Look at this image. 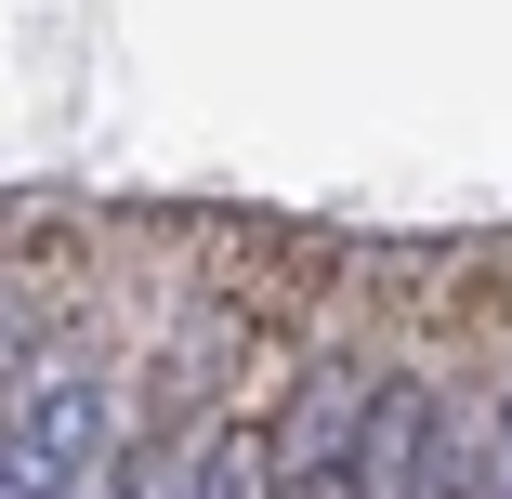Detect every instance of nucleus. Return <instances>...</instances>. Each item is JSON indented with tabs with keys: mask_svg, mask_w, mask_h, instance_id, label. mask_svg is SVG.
<instances>
[{
	"mask_svg": "<svg viewBox=\"0 0 512 499\" xmlns=\"http://www.w3.org/2000/svg\"><path fill=\"white\" fill-rule=\"evenodd\" d=\"M473 499H512V394H499V421H486V486Z\"/></svg>",
	"mask_w": 512,
	"mask_h": 499,
	"instance_id": "obj_5",
	"label": "nucleus"
},
{
	"mask_svg": "<svg viewBox=\"0 0 512 499\" xmlns=\"http://www.w3.org/2000/svg\"><path fill=\"white\" fill-rule=\"evenodd\" d=\"M473 486H486V460H460L447 381L407 368L381 408H368V473H355V499H473Z\"/></svg>",
	"mask_w": 512,
	"mask_h": 499,
	"instance_id": "obj_3",
	"label": "nucleus"
},
{
	"mask_svg": "<svg viewBox=\"0 0 512 499\" xmlns=\"http://www.w3.org/2000/svg\"><path fill=\"white\" fill-rule=\"evenodd\" d=\"M106 447H119V394H106V368H27V394H14V434H0V486H27V499H79V473H106Z\"/></svg>",
	"mask_w": 512,
	"mask_h": 499,
	"instance_id": "obj_1",
	"label": "nucleus"
},
{
	"mask_svg": "<svg viewBox=\"0 0 512 499\" xmlns=\"http://www.w3.org/2000/svg\"><path fill=\"white\" fill-rule=\"evenodd\" d=\"M171 499H276V486H263V434H250V421H211V434L171 460Z\"/></svg>",
	"mask_w": 512,
	"mask_h": 499,
	"instance_id": "obj_4",
	"label": "nucleus"
},
{
	"mask_svg": "<svg viewBox=\"0 0 512 499\" xmlns=\"http://www.w3.org/2000/svg\"><path fill=\"white\" fill-rule=\"evenodd\" d=\"M368 368L355 355H316L289 381V408H276V434H263V486L276 499H355V473H368Z\"/></svg>",
	"mask_w": 512,
	"mask_h": 499,
	"instance_id": "obj_2",
	"label": "nucleus"
},
{
	"mask_svg": "<svg viewBox=\"0 0 512 499\" xmlns=\"http://www.w3.org/2000/svg\"><path fill=\"white\" fill-rule=\"evenodd\" d=\"M14 499H27V486H14Z\"/></svg>",
	"mask_w": 512,
	"mask_h": 499,
	"instance_id": "obj_6",
	"label": "nucleus"
}]
</instances>
